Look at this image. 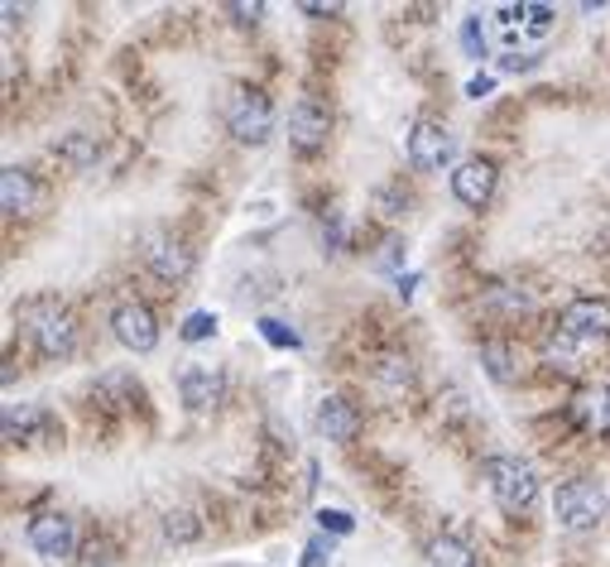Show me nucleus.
Segmentation results:
<instances>
[{"label":"nucleus","instance_id":"nucleus-3","mask_svg":"<svg viewBox=\"0 0 610 567\" xmlns=\"http://www.w3.org/2000/svg\"><path fill=\"white\" fill-rule=\"evenodd\" d=\"M553 510H558V524L567 534H587L596 524L610 514V495L601 491L596 481L577 477V481H563L558 486V500H553Z\"/></svg>","mask_w":610,"mask_h":567},{"label":"nucleus","instance_id":"nucleus-28","mask_svg":"<svg viewBox=\"0 0 610 567\" xmlns=\"http://www.w3.org/2000/svg\"><path fill=\"white\" fill-rule=\"evenodd\" d=\"M500 68H505V73H529V68H534V58H529V54H505V58H500Z\"/></svg>","mask_w":610,"mask_h":567},{"label":"nucleus","instance_id":"nucleus-26","mask_svg":"<svg viewBox=\"0 0 610 567\" xmlns=\"http://www.w3.org/2000/svg\"><path fill=\"white\" fill-rule=\"evenodd\" d=\"M63 154H68V160H73L77 168H83V164L97 160V144H91L87 135H73V140H68V150H63Z\"/></svg>","mask_w":610,"mask_h":567},{"label":"nucleus","instance_id":"nucleus-25","mask_svg":"<svg viewBox=\"0 0 610 567\" xmlns=\"http://www.w3.org/2000/svg\"><path fill=\"white\" fill-rule=\"evenodd\" d=\"M553 20H558V10H553V6H534V0H524V24H529L534 34H543Z\"/></svg>","mask_w":610,"mask_h":567},{"label":"nucleus","instance_id":"nucleus-29","mask_svg":"<svg viewBox=\"0 0 610 567\" xmlns=\"http://www.w3.org/2000/svg\"><path fill=\"white\" fill-rule=\"evenodd\" d=\"M227 10L236 15V24H255L264 15V6H227Z\"/></svg>","mask_w":610,"mask_h":567},{"label":"nucleus","instance_id":"nucleus-27","mask_svg":"<svg viewBox=\"0 0 610 567\" xmlns=\"http://www.w3.org/2000/svg\"><path fill=\"white\" fill-rule=\"evenodd\" d=\"M331 563V544L327 538H313L308 548H303V567H327Z\"/></svg>","mask_w":610,"mask_h":567},{"label":"nucleus","instance_id":"nucleus-17","mask_svg":"<svg viewBox=\"0 0 610 567\" xmlns=\"http://www.w3.org/2000/svg\"><path fill=\"white\" fill-rule=\"evenodd\" d=\"M48 428L53 424L39 404H6V443H39Z\"/></svg>","mask_w":610,"mask_h":567},{"label":"nucleus","instance_id":"nucleus-23","mask_svg":"<svg viewBox=\"0 0 610 567\" xmlns=\"http://www.w3.org/2000/svg\"><path fill=\"white\" fill-rule=\"evenodd\" d=\"M207 337H217V313H188L183 318V341H207Z\"/></svg>","mask_w":610,"mask_h":567},{"label":"nucleus","instance_id":"nucleus-10","mask_svg":"<svg viewBox=\"0 0 610 567\" xmlns=\"http://www.w3.org/2000/svg\"><path fill=\"white\" fill-rule=\"evenodd\" d=\"M30 548L44 563H73V553H77V524L68 520V514H39V520L30 524Z\"/></svg>","mask_w":610,"mask_h":567},{"label":"nucleus","instance_id":"nucleus-12","mask_svg":"<svg viewBox=\"0 0 610 567\" xmlns=\"http://www.w3.org/2000/svg\"><path fill=\"white\" fill-rule=\"evenodd\" d=\"M495 164L490 160H467L453 168V197L461 207H471V212H481V207L495 197Z\"/></svg>","mask_w":610,"mask_h":567},{"label":"nucleus","instance_id":"nucleus-31","mask_svg":"<svg viewBox=\"0 0 610 567\" xmlns=\"http://www.w3.org/2000/svg\"><path fill=\"white\" fill-rule=\"evenodd\" d=\"M341 6H323V0H303V15H337Z\"/></svg>","mask_w":610,"mask_h":567},{"label":"nucleus","instance_id":"nucleus-32","mask_svg":"<svg viewBox=\"0 0 610 567\" xmlns=\"http://www.w3.org/2000/svg\"><path fill=\"white\" fill-rule=\"evenodd\" d=\"M380 265H384V270H394V265H400V241H384V255H380Z\"/></svg>","mask_w":610,"mask_h":567},{"label":"nucleus","instance_id":"nucleus-9","mask_svg":"<svg viewBox=\"0 0 610 567\" xmlns=\"http://www.w3.org/2000/svg\"><path fill=\"white\" fill-rule=\"evenodd\" d=\"M331 135V111L317 97H298L294 111H288V144L298 154H317Z\"/></svg>","mask_w":610,"mask_h":567},{"label":"nucleus","instance_id":"nucleus-6","mask_svg":"<svg viewBox=\"0 0 610 567\" xmlns=\"http://www.w3.org/2000/svg\"><path fill=\"white\" fill-rule=\"evenodd\" d=\"M140 260H144V270H150L159 284H183L193 274V250L183 246L178 236H168V231H150V236H144Z\"/></svg>","mask_w":610,"mask_h":567},{"label":"nucleus","instance_id":"nucleus-4","mask_svg":"<svg viewBox=\"0 0 610 567\" xmlns=\"http://www.w3.org/2000/svg\"><path fill=\"white\" fill-rule=\"evenodd\" d=\"M227 130L241 144H264L274 135V107L260 87H236L227 101Z\"/></svg>","mask_w":610,"mask_h":567},{"label":"nucleus","instance_id":"nucleus-16","mask_svg":"<svg viewBox=\"0 0 610 567\" xmlns=\"http://www.w3.org/2000/svg\"><path fill=\"white\" fill-rule=\"evenodd\" d=\"M140 380L130 375V371H106L97 385H91V404H101V408H111V414H121V408H130L140 400Z\"/></svg>","mask_w":610,"mask_h":567},{"label":"nucleus","instance_id":"nucleus-18","mask_svg":"<svg viewBox=\"0 0 610 567\" xmlns=\"http://www.w3.org/2000/svg\"><path fill=\"white\" fill-rule=\"evenodd\" d=\"M428 563L433 567H476V553H471V544L443 534V538H433V544H428Z\"/></svg>","mask_w":610,"mask_h":567},{"label":"nucleus","instance_id":"nucleus-21","mask_svg":"<svg viewBox=\"0 0 610 567\" xmlns=\"http://www.w3.org/2000/svg\"><path fill=\"white\" fill-rule=\"evenodd\" d=\"M255 327H260V337L270 341V347H280V351H298L303 347V337L288 323H280V318H260Z\"/></svg>","mask_w":610,"mask_h":567},{"label":"nucleus","instance_id":"nucleus-30","mask_svg":"<svg viewBox=\"0 0 610 567\" xmlns=\"http://www.w3.org/2000/svg\"><path fill=\"white\" fill-rule=\"evenodd\" d=\"M490 87H495V83H490V77H486V73H476V77H471V83H467V97H476V101H481V97H486V91H490Z\"/></svg>","mask_w":610,"mask_h":567},{"label":"nucleus","instance_id":"nucleus-15","mask_svg":"<svg viewBox=\"0 0 610 567\" xmlns=\"http://www.w3.org/2000/svg\"><path fill=\"white\" fill-rule=\"evenodd\" d=\"M34 197H39V188H34L30 168L10 164L6 174H0V212H6V217H24L34 207Z\"/></svg>","mask_w":610,"mask_h":567},{"label":"nucleus","instance_id":"nucleus-1","mask_svg":"<svg viewBox=\"0 0 610 567\" xmlns=\"http://www.w3.org/2000/svg\"><path fill=\"white\" fill-rule=\"evenodd\" d=\"M20 318L30 327L34 351L44 356V361H68L77 351V318H73L68 303H58L53 294H39L20 308Z\"/></svg>","mask_w":610,"mask_h":567},{"label":"nucleus","instance_id":"nucleus-24","mask_svg":"<svg viewBox=\"0 0 610 567\" xmlns=\"http://www.w3.org/2000/svg\"><path fill=\"white\" fill-rule=\"evenodd\" d=\"M317 530H323V534H351L356 520L347 510H317Z\"/></svg>","mask_w":610,"mask_h":567},{"label":"nucleus","instance_id":"nucleus-14","mask_svg":"<svg viewBox=\"0 0 610 567\" xmlns=\"http://www.w3.org/2000/svg\"><path fill=\"white\" fill-rule=\"evenodd\" d=\"M573 418H577V428H581V433H591V438H606V433H610V390H606V385H587V390H577V400H573Z\"/></svg>","mask_w":610,"mask_h":567},{"label":"nucleus","instance_id":"nucleus-33","mask_svg":"<svg viewBox=\"0 0 610 567\" xmlns=\"http://www.w3.org/2000/svg\"><path fill=\"white\" fill-rule=\"evenodd\" d=\"M414 284H418V274H400V294H404V298L414 294Z\"/></svg>","mask_w":610,"mask_h":567},{"label":"nucleus","instance_id":"nucleus-11","mask_svg":"<svg viewBox=\"0 0 610 567\" xmlns=\"http://www.w3.org/2000/svg\"><path fill=\"white\" fill-rule=\"evenodd\" d=\"M178 394H183V404H188L193 414H211V408L227 404V375H221L217 366L193 361L188 371L178 375Z\"/></svg>","mask_w":610,"mask_h":567},{"label":"nucleus","instance_id":"nucleus-22","mask_svg":"<svg viewBox=\"0 0 610 567\" xmlns=\"http://www.w3.org/2000/svg\"><path fill=\"white\" fill-rule=\"evenodd\" d=\"M461 48H467V58H476V63L486 58V24H481V15L461 20Z\"/></svg>","mask_w":610,"mask_h":567},{"label":"nucleus","instance_id":"nucleus-13","mask_svg":"<svg viewBox=\"0 0 610 567\" xmlns=\"http://www.w3.org/2000/svg\"><path fill=\"white\" fill-rule=\"evenodd\" d=\"M317 428L327 433V443H356V433H361V408H356L347 394H327V400L317 404Z\"/></svg>","mask_w":610,"mask_h":567},{"label":"nucleus","instance_id":"nucleus-20","mask_svg":"<svg viewBox=\"0 0 610 567\" xmlns=\"http://www.w3.org/2000/svg\"><path fill=\"white\" fill-rule=\"evenodd\" d=\"M197 534H203V520H197L193 510H168L164 514V538H168V544H193Z\"/></svg>","mask_w":610,"mask_h":567},{"label":"nucleus","instance_id":"nucleus-8","mask_svg":"<svg viewBox=\"0 0 610 567\" xmlns=\"http://www.w3.org/2000/svg\"><path fill=\"white\" fill-rule=\"evenodd\" d=\"M111 332H116V341H121L126 351H135V356H150L159 347L154 313L144 308V303H135V298H126V303H116V308H111Z\"/></svg>","mask_w":610,"mask_h":567},{"label":"nucleus","instance_id":"nucleus-5","mask_svg":"<svg viewBox=\"0 0 610 567\" xmlns=\"http://www.w3.org/2000/svg\"><path fill=\"white\" fill-rule=\"evenodd\" d=\"M453 154H457V140L443 121H414L409 126V164H414L418 174H443V168L453 164Z\"/></svg>","mask_w":610,"mask_h":567},{"label":"nucleus","instance_id":"nucleus-19","mask_svg":"<svg viewBox=\"0 0 610 567\" xmlns=\"http://www.w3.org/2000/svg\"><path fill=\"white\" fill-rule=\"evenodd\" d=\"M481 361H486L490 380H500V385H510V380H514V356H510L505 341H481Z\"/></svg>","mask_w":610,"mask_h":567},{"label":"nucleus","instance_id":"nucleus-2","mask_svg":"<svg viewBox=\"0 0 610 567\" xmlns=\"http://www.w3.org/2000/svg\"><path fill=\"white\" fill-rule=\"evenodd\" d=\"M486 486L505 514H529L538 500V471L520 457H486Z\"/></svg>","mask_w":610,"mask_h":567},{"label":"nucleus","instance_id":"nucleus-7","mask_svg":"<svg viewBox=\"0 0 610 567\" xmlns=\"http://www.w3.org/2000/svg\"><path fill=\"white\" fill-rule=\"evenodd\" d=\"M558 337H567L573 347H596L610 337V303L606 298H573L558 313Z\"/></svg>","mask_w":610,"mask_h":567}]
</instances>
